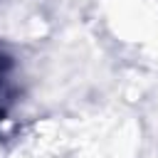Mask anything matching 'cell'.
<instances>
[{
    "label": "cell",
    "mask_w": 158,
    "mask_h": 158,
    "mask_svg": "<svg viewBox=\"0 0 158 158\" xmlns=\"http://www.w3.org/2000/svg\"><path fill=\"white\" fill-rule=\"evenodd\" d=\"M12 94H15V84H12V59L0 54V118L7 114L10 104H12Z\"/></svg>",
    "instance_id": "cell-1"
}]
</instances>
